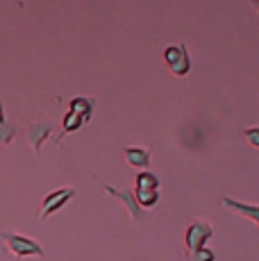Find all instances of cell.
I'll return each mask as SVG.
<instances>
[{
	"instance_id": "obj_1",
	"label": "cell",
	"mask_w": 259,
	"mask_h": 261,
	"mask_svg": "<svg viewBox=\"0 0 259 261\" xmlns=\"http://www.w3.org/2000/svg\"><path fill=\"white\" fill-rule=\"evenodd\" d=\"M164 64L175 77H184L191 71V57L184 43H175V46L164 48Z\"/></svg>"
},
{
	"instance_id": "obj_2",
	"label": "cell",
	"mask_w": 259,
	"mask_h": 261,
	"mask_svg": "<svg viewBox=\"0 0 259 261\" xmlns=\"http://www.w3.org/2000/svg\"><path fill=\"white\" fill-rule=\"evenodd\" d=\"M212 234H214V229L209 223L193 220V223L187 227V232H184V250H187V254H193L200 248H205L207 241L212 239Z\"/></svg>"
},
{
	"instance_id": "obj_3",
	"label": "cell",
	"mask_w": 259,
	"mask_h": 261,
	"mask_svg": "<svg viewBox=\"0 0 259 261\" xmlns=\"http://www.w3.org/2000/svg\"><path fill=\"white\" fill-rule=\"evenodd\" d=\"M7 248L12 250V254L16 257H43V248L34 241H30L25 237H18V234H3Z\"/></svg>"
},
{
	"instance_id": "obj_4",
	"label": "cell",
	"mask_w": 259,
	"mask_h": 261,
	"mask_svg": "<svg viewBox=\"0 0 259 261\" xmlns=\"http://www.w3.org/2000/svg\"><path fill=\"white\" fill-rule=\"evenodd\" d=\"M73 195H75V189H59V191H55V193H48L46 198H43L41 218H48V216L55 214L57 209H62Z\"/></svg>"
},
{
	"instance_id": "obj_5",
	"label": "cell",
	"mask_w": 259,
	"mask_h": 261,
	"mask_svg": "<svg viewBox=\"0 0 259 261\" xmlns=\"http://www.w3.org/2000/svg\"><path fill=\"white\" fill-rule=\"evenodd\" d=\"M105 191H107L109 195H114L116 200H121V202L125 204V209H127L130 218H132V220H141V207L137 204V198H134L132 191H130V189L116 191V189H112V187H105Z\"/></svg>"
},
{
	"instance_id": "obj_6",
	"label": "cell",
	"mask_w": 259,
	"mask_h": 261,
	"mask_svg": "<svg viewBox=\"0 0 259 261\" xmlns=\"http://www.w3.org/2000/svg\"><path fill=\"white\" fill-rule=\"evenodd\" d=\"M123 157H125V162L130 164L132 168H146L148 164H150V150L146 148H125L123 150Z\"/></svg>"
},
{
	"instance_id": "obj_7",
	"label": "cell",
	"mask_w": 259,
	"mask_h": 261,
	"mask_svg": "<svg viewBox=\"0 0 259 261\" xmlns=\"http://www.w3.org/2000/svg\"><path fill=\"white\" fill-rule=\"evenodd\" d=\"M223 207L232 209V212L243 214L248 220H252V223L259 225V207H252V204H243V202H239V200H234V198H223Z\"/></svg>"
},
{
	"instance_id": "obj_8",
	"label": "cell",
	"mask_w": 259,
	"mask_h": 261,
	"mask_svg": "<svg viewBox=\"0 0 259 261\" xmlns=\"http://www.w3.org/2000/svg\"><path fill=\"white\" fill-rule=\"evenodd\" d=\"M53 132V125L50 123H43V125H32V127L28 129V141L32 143V148L39 152V148H41V143L46 141V137Z\"/></svg>"
},
{
	"instance_id": "obj_9",
	"label": "cell",
	"mask_w": 259,
	"mask_h": 261,
	"mask_svg": "<svg viewBox=\"0 0 259 261\" xmlns=\"http://www.w3.org/2000/svg\"><path fill=\"white\" fill-rule=\"evenodd\" d=\"M137 191H159V177L148 170L137 175Z\"/></svg>"
},
{
	"instance_id": "obj_10",
	"label": "cell",
	"mask_w": 259,
	"mask_h": 261,
	"mask_svg": "<svg viewBox=\"0 0 259 261\" xmlns=\"http://www.w3.org/2000/svg\"><path fill=\"white\" fill-rule=\"evenodd\" d=\"M91 107H93L91 100H87V98H73L71 100V109H68V112L82 116V120H89V118H91Z\"/></svg>"
},
{
	"instance_id": "obj_11",
	"label": "cell",
	"mask_w": 259,
	"mask_h": 261,
	"mask_svg": "<svg viewBox=\"0 0 259 261\" xmlns=\"http://www.w3.org/2000/svg\"><path fill=\"white\" fill-rule=\"evenodd\" d=\"M139 207H155L159 202V191H134Z\"/></svg>"
},
{
	"instance_id": "obj_12",
	"label": "cell",
	"mask_w": 259,
	"mask_h": 261,
	"mask_svg": "<svg viewBox=\"0 0 259 261\" xmlns=\"http://www.w3.org/2000/svg\"><path fill=\"white\" fill-rule=\"evenodd\" d=\"M82 116H77V114H73V112H66V116H64V129H62V137L64 134H68V132H75V129L82 127ZM62 137L57 139V143L62 141Z\"/></svg>"
},
{
	"instance_id": "obj_13",
	"label": "cell",
	"mask_w": 259,
	"mask_h": 261,
	"mask_svg": "<svg viewBox=\"0 0 259 261\" xmlns=\"http://www.w3.org/2000/svg\"><path fill=\"white\" fill-rule=\"evenodd\" d=\"M243 141L259 150V127H257V125H255V127H246V129H243Z\"/></svg>"
},
{
	"instance_id": "obj_14",
	"label": "cell",
	"mask_w": 259,
	"mask_h": 261,
	"mask_svg": "<svg viewBox=\"0 0 259 261\" xmlns=\"http://www.w3.org/2000/svg\"><path fill=\"white\" fill-rule=\"evenodd\" d=\"M189 261H216V254H214L209 248H200L198 252L189 254Z\"/></svg>"
},
{
	"instance_id": "obj_15",
	"label": "cell",
	"mask_w": 259,
	"mask_h": 261,
	"mask_svg": "<svg viewBox=\"0 0 259 261\" xmlns=\"http://www.w3.org/2000/svg\"><path fill=\"white\" fill-rule=\"evenodd\" d=\"M12 137H14V127H9V125L3 120V123H0V143L7 145L12 141Z\"/></svg>"
},
{
	"instance_id": "obj_16",
	"label": "cell",
	"mask_w": 259,
	"mask_h": 261,
	"mask_svg": "<svg viewBox=\"0 0 259 261\" xmlns=\"http://www.w3.org/2000/svg\"><path fill=\"white\" fill-rule=\"evenodd\" d=\"M252 7H255V9H257V12H259V3H257V0H255V3H252Z\"/></svg>"
},
{
	"instance_id": "obj_17",
	"label": "cell",
	"mask_w": 259,
	"mask_h": 261,
	"mask_svg": "<svg viewBox=\"0 0 259 261\" xmlns=\"http://www.w3.org/2000/svg\"><path fill=\"white\" fill-rule=\"evenodd\" d=\"M0 123H3V105H0Z\"/></svg>"
}]
</instances>
